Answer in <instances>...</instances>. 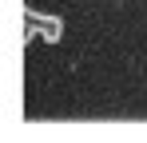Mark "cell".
Instances as JSON below:
<instances>
[{"label":"cell","mask_w":147,"mask_h":143,"mask_svg":"<svg viewBox=\"0 0 147 143\" xmlns=\"http://www.w3.org/2000/svg\"><path fill=\"white\" fill-rule=\"evenodd\" d=\"M28 40H44V44H60L64 40V20L60 16H40L36 8H28Z\"/></svg>","instance_id":"6da1fadb"}]
</instances>
